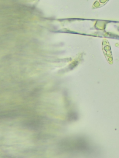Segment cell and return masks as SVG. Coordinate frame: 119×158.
<instances>
[{"mask_svg":"<svg viewBox=\"0 0 119 158\" xmlns=\"http://www.w3.org/2000/svg\"><path fill=\"white\" fill-rule=\"evenodd\" d=\"M103 48L104 52L107 53V55L109 57H111V47L108 41L106 39H104L103 41Z\"/></svg>","mask_w":119,"mask_h":158,"instance_id":"obj_1","label":"cell"},{"mask_svg":"<svg viewBox=\"0 0 119 158\" xmlns=\"http://www.w3.org/2000/svg\"><path fill=\"white\" fill-rule=\"evenodd\" d=\"M109 0H97L93 5V8H100L105 5Z\"/></svg>","mask_w":119,"mask_h":158,"instance_id":"obj_2","label":"cell"}]
</instances>
